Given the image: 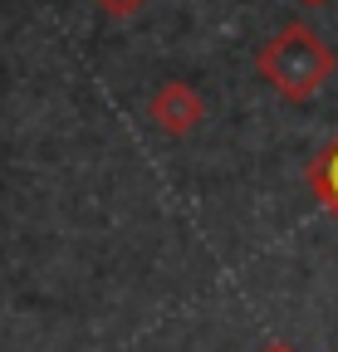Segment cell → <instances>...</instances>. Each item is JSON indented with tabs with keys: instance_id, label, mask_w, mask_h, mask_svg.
Returning <instances> with one entry per match:
<instances>
[{
	"instance_id": "cell-2",
	"label": "cell",
	"mask_w": 338,
	"mask_h": 352,
	"mask_svg": "<svg viewBox=\"0 0 338 352\" xmlns=\"http://www.w3.org/2000/svg\"><path fill=\"white\" fill-rule=\"evenodd\" d=\"M152 118L167 127V132H187L196 118H201V103H196V94L187 83H167L162 94H157V103H152Z\"/></svg>"
},
{
	"instance_id": "cell-1",
	"label": "cell",
	"mask_w": 338,
	"mask_h": 352,
	"mask_svg": "<svg viewBox=\"0 0 338 352\" xmlns=\"http://www.w3.org/2000/svg\"><path fill=\"white\" fill-rule=\"evenodd\" d=\"M265 74L275 78V88L284 98H309L314 88L328 78V69H333V59H328V50L304 30V25H294V30H284L270 50H265Z\"/></svg>"
},
{
	"instance_id": "cell-4",
	"label": "cell",
	"mask_w": 338,
	"mask_h": 352,
	"mask_svg": "<svg viewBox=\"0 0 338 352\" xmlns=\"http://www.w3.org/2000/svg\"><path fill=\"white\" fill-rule=\"evenodd\" d=\"M103 6H108L113 15H128V10H138V0H103Z\"/></svg>"
},
{
	"instance_id": "cell-3",
	"label": "cell",
	"mask_w": 338,
	"mask_h": 352,
	"mask_svg": "<svg viewBox=\"0 0 338 352\" xmlns=\"http://www.w3.org/2000/svg\"><path fill=\"white\" fill-rule=\"evenodd\" d=\"M314 186H319V191H324V201L338 210V142L319 157V166H314Z\"/></svg>"
}]
</instances>
